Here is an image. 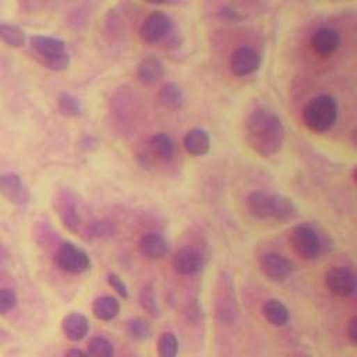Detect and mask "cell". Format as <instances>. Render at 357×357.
<instances>
[{
  "label": "cell",
  "mask_w": 357,
  "mask_h": 357,
  "mask_svg": "<svg viewBox=\"0 0 357 357\" xmlns=\"http://www.w3.org/2000/svg\"><path fill=\"white\" fill-rule=\"evenodd\" d=\"M285 134L282 120L269 109H255L244 122V140L247 145L264 158L273 157L282 150Z\"/></svg>",
  "instance_id": "cell-1"
},
{
  "label": "cell",
  "mask_w": 357,
  "mask_h": 357,
  "mask_svg": "<svg viewBox=\"0 0 357 357\" xmlns=\"http://www.w3.org/2000/svg\"><path fill=\"white\" fill-rule=\"evenodd\" d=\"M247 211L258 221L290 222L297 216L294 203L280 194L267 191H253L246 198Z\"/></svg>",
  "instance_id": "cell-2"
},
{
  "label": "cell",
  "mask_w": 357,
  "mask_h": 357,
  "mask_svg": "<svg viewBox=\"0 0 357 357\" xmlns=\"http://www.w3.org/2000/svg\"><path fill=\"white\" fill-rule=\"evenodd\" d=\"M339 106L331 95H318L312 98L303 109V122L314 133H325L333 127L338 120Z\"/></svg>",
  "instance_id": "cell-3"
},
{
  "label": "cell",
  "mask_w": 357,
  "mask_h": 357,
  "mask_svg": "<svg viewBox=\"0 0 357 357\" xmlns=\"http://www.w3.org/2000/svg\"><path fill=\"white\" fill-rule=\"evenodd\" d=\"M290 244L294 253L303 260H315L322 253L321 233L308 223H301L290 232Z\"/></svg>",
  "instance_id": "cell-4"
},
{
  "label": "cell",
  "mask_w": 357,
  "mask_h": 357,
  "mask_svg": "<svg viewBox=\"0 0 357 357\" xmlns=\"http://www.w3.org/2000/svg\"><path fill=\"white\" fill-rule=\"evenodd\" d=\"M215 311L218 319L223 324H232L239 315L235 286L228 272H221L216 282Z\"/></svg>",
  "instance_id": "cell-5"
},
{
  "label": "cell",
  "mask_w": 357,
  "mask_h": 357,
  "mask_svg": "<svg viewBox=\"0 0 357 357\" xmlns=\"http://www.w3.org/2000/svg\"><path fill=\"white\" fill-rule=\"evenodd\" d=\"M55 260L58 267L68 273L80 275L91 269V258L87 251L70 241L63 243L58 248Z\"/></svg>",
  "instance_id": "cell-6"
},
{
  "label": "cell",
  "mask_w": 357,
  "mask_h": 357,
  "mask_svg": "<svg viewBox=\"0 0 357 357\" xmlns=\"http://www.w3.org/2000/svg\"><path fill=\"white\" fill-rule=\"evenodd\" d=\"M176 157V144L173 138L165 133L154 134L145 148V155L143 157L144 165H152L154 162L169 164Z\"/></svg>",
  "instance_id": "cell-7"
},
{
  "label": "cell",
  "mask_w": 357,
  "mask_h": 357,
  "mask_svg": "<svg viewBox=\"0 0 357 357\" xmlns=\"http://www.w3.org/2000/svg\"><path fill=\"white\" fill-rule=\"evenodd\" d=\"M173 30L172 19L164 12L151 13L140 29V37L147 44H157L166 38Z\"/></svg>",
  "instance_id": "cell-8"
},
{
  "label": "cell",
  "mask_w": 357,
  "mask_h": 357,
  "mask_svg": "<svg viewBox=\"0 0 357 357\" xmlns=\"http://www.w3.org/2000/svg\"><path fill=\"white\" fill-rule=\"evenodd\" d=\"M172 265L180 275L193 276L203 271L205 265V255L196 247H182L173 254Z\"/></svg>",
  "instance_id": "cell-9"
},
{
  "label": "cell",
  "mask_w": 357,
  "mask_h": 357,
  "mask_svg": "<svg viewBox=\"0 0 357 357\" xmlns=\"http://www.w3.org/2000/svg\"><path fill=\"white\" fill-rule=\"evenodd\" d=\"M326 287L338 297H350L356 292V275L346 267H333L325 275Z\"/></svg>",
  "instance_id": "cell-10"
},
{
  "label": "cell",
  "mask_w": 357,
  "mask_h": 357,
  "mask_svg": "<svg viewBox=\"0 0 357 357\" xmlns=\"http://www.w3.org/2000/svg\"><path fill=\"white\" fill-rule=\"evenodd\" d=\"M261 66L260 54L250 47L237 48L229 61L230 72L236 77H246L255 73Z\"/></svg>",
  "instance_id": "cell-11"
},
{
  "label": "cell",
  "mask_w": 357,
  "mask_h": 357,
  "mask_svg": "<svg viewBox=\"0 0 357 357\" xmlns=\"http://www.w3.org/2000/svg\"><path fill=\"white\" fill-rule=\"evenodd\" d=\"M261 272L273 282H282L293 272V262L282 254L267 253L260 258Z\"/></svg>",
  "instance_id": "cell-12"
},
{
  "label": "cell",
  "mask_w": 357,
  "mask_h": 357,
  "mask_svg": "<svg viewBox=\"0 0 357 357\" xmlns=\"http://www.w3.org/2000/svg\"><path fill=\"white\" fill-rule=\"evenodd\" d=\"M58 211L59 216L66 226L73 233H80L83 228V219L80 214V208L77 204V198L72 193H62L58 200Z\"/></svg>",
  "instance_id": "cell-13"
},
{
  "label": "cell",
  "mask_w": 357,
  "mask_h": 357,
  "mask_svg": "<svg viewBox=\"0 0 357 357\" xmlns=\"http://www.w3.org/2000/svg\"><path fill=\"white\" fill-rule=\"evenodd\" d=\"M340 47V35L336 30L322 27L318 29L311 37V48L321 58H329Z\"/></svg>",
  "instance_id": "cell-14"
},
{
  "label": "cell",
  "mask_w": 357,
  "mask_h": 357,
  "mask_svg": "<svg viewBox=\"0 0 357 357\" xmlns=\"http://www.w3.org/2000/svg\"><path fill=\"white\" fill-rule=\"evenodd\" d=\"M138 250L143 257L157 261L166 257L169 251V243L161 233L147 232L140 237Z\"/></svg>",
  "instance_id": "cell-15"
},
{
  "label": "cell",
  "mask_w": 357,
  "mask_h": 357,
  "mask_svg": "<svg viewBox=\"0 0 357 357\" xmlns=\"http://www.w3.org/2000/svg\"><path fill=\"white\" fill-rule=\"evenodd\" d=\"M0 194L19 204L29 201V194L20 176L15 173L0 175Z\"/></svg>",
  "instance_id": "cell-16"
},
{
  "label": "cell",
  "mask_w": 357,
  "mask_h": 357,
  "mask_svg": "<svg viewBox=\"0 0 357 357\" xmlns=\"http://www.w3.org/2000/svg\"><path fill=\"white\" fill-rule=\"evenodd\" d=\"M30 45L38 59L56 56L66 52V44L65 41L54 37H45V35H34L30 38Z\"/></svg>",
  "instance_id": "cell-17"
},
{
  "label": "cell",
  "mask_w": 357,
  "mask_h": 357,
  "mask_svg": "<svg viewBox=\"0 0 357 357\" xmlns=\"http://www.w3.org/2000/svg\"><path fill=\"white\" fill-rule=\"evenodd\" d=\"M183 147L193 157H204L211 150V137L204 129H193L184 136Z\"/></svg>",
  "instance_id": "cell-18"
},
{
  "label": "cell",
  "mask_w": 357,
  "mask_h": 357,
  "mask_svg": "<svg viewBox=\"0 0 357 357\" xmlns=\"http://www.w3.org/2000/svg\"><path fill=\"white\" fill-rule=\"evenodd\" d=\"M62 329L69 340L80 342L88 335L90 322L86 315L80 312H72L63 318Z\"/></svg>",
  "instance_id": "cell-19"
},
{
  "label": "cell",
  "mask_w": 357,
  "mask_h": 357,
  "mask_svg": "<svg viewBox=\"0 0 357 357\" xmlns=\"http://www.w3.org/2000/svg\"><path fill=\"white\" fill-rule=\"evenodd\" d=\"M164 74H165L164 63L154 56H148L143 59L137 68L138 80L144 86H155L162 80Z\"/></svg>",
  "instance_id": "cell-20"
},
{
  "label": "cell",
  "mask_w": 357,
  "mask_h": 357,
  "mask_svg": "<svg viewBox=\"0 0 357 357\" xmlns=\"http://www.w3.org/2000/svg\"><path fill=\"white\" fill-rule=\"evenodd\" d=\"M262 314L273 326H285L290 318L289 308L278 299L267 300L262 306Z\"/></svg>",
  "instance_id": "cell-21"
},
{
  "label": "cell",
  "mask_w": 357,
  "mask_h": 357,
  "mask_svg": "<svg viewBox=\"0 0 357 357\" xmlns=\"http://www.w3.org/2000/svg\"><path fill=\"white\" fill-rule=\"evenodd\" d=\"M93 312L101 321H112L120 312V303L113 296L97 297L93 303Z\"/></svg>",
  "instance_id": "cell-22"
},
{
  "label": "cell",
  "mask_w": 357,
  "mask_h": 357,
  "mask_svg": "<svg viewBox=\"0 0 357 357\" xmlns=\"http://www.w3.org/2000/svg\"><path fill=\"white\" fill-rule=\"evenodd\" d=\"M158 101L165 108L177 111L184 105V94L176 83H166L158 93Z\"/></svg>",
  "instance_id": "cell-23"
},
{
  "label": "cell",
  "mask_w": 357,
  "mask_h": 357,
  "mask_svg": "<svg viewBox=\"0 0 357 357\" xmlns=\"http://www.w3.org/2000/svg\"><path fill=\"white\" fill-rule=\"evenodd\" d=\"M90 239H109L118 233V225L109 219H94L84 226Z\"/></svg>",
  "instance_id": "cell-24"
},
{
  "label": "cell",
  "mask_w": 357,
  "mask_h": 357,
  "mask_svg": "<svg viewBox=\"0 0 357 357\" xmlns=\"http://www.w3.org/2000/svg\"><path fill=\"white\" fill-rule=\"evenodd\" d=\"M138 301H140V306L143 307V310L148 315H151L154 318H158L161 315V308H159V304H158L155 286L151 282L145 283L141 287L140 294H138Z\"/></svg>",
  "instance_id": "cell-25"
},
{
  "label": "cell",
  "mask_w": 357,
  "mask_h": 357,
  "mask_svg": "<svg viewBox=\"0 0 357 357\" xmlns=\"http://www.w3.org/2000/svg\"><path fill=\"white\" fill-rule=\"evenodd\" d=\"M0 41L10 48H22L27 42L26 33L13 24L0 23Z\"/></svg>",
  "instance_id": "cell-26"
},
{
  "label": "cell",
  "mask_w": 357,
  "mask_h": 357,
  "mask_svg": "<svg viewBox=\"0 0 357 357\" xmlns=\"http://www.w3.org/2000/svg\"><path fill=\"white\" fill-rule=\"evenodd\" d=\"M126 329L127 333L130 335L132 339L143 342L151 338L152 335V326L148 321H145L144 318H132L126 322Z\"/></svg>",
  "instance_id": "cell-27"
},
{
  "label": "cell",
  "mask_w": 357,
  "mask_h": 357,
  "mask_svg": "<svg viewBox=\"0 0 357 357\" xmlns=\"http://www.w3.org/2000/svg\"><path fill=\"white\" fill-rule=\"evenodd\" d=\"M87 354L90 357H113L115 349L111 340L105 336H94L88 342Z\"/></svg>",
  "instance_id": "cell-28"
},
{
  "label": "cell",
  "mask_w": 357,
  "mask_h": 357,
  "mask_svg": "<svg viewBox=\"0 0 357 357\" xmlns=\"http://www.w3.org/2000/svg\"><path fill=\"white\" fill-rule=\"evenodd\" d=\"M59 111L69 118H79L83 113V105L80 102L79 98H76L74 95L69 94V93H63L59 97Z\"/></svg>",
  "instance_id": "cell-29"
},
{
  "label": "cell",
  "mask_w": 357,
  "mask_h": 357,
  "mask_svg": "<svg viewBox=\"0 0 357 357\" xmlns=\"http://www.w3.org/2000/svg\"><path fill=\"white\" fill-rule=\"evenodd\" d=\"M179 340L175 333L164 332L158 340V354L159 357H177Z\"/></svg>",
  "instance_id": "cell-30"
},
{
  "label": "cell",
  "mask_w": 357,
  "mask_h": 357,
  "mask_svg": "<svg viewBox=\"0 0 357 357\" xmlns=\"http://www.w3.org/2000/svg\"><path fill=\"white\" fill-rule=\"evenodd\" d=\"M47 69L52 70V72H65L70 68V56L69 54H61L56 56H51V58H44V59H38Z\"/></svg>",
  "instance_id": "cell-31"
},
{
  "label": "cell",
  "mask_w": 357,
  "mask_h": 357,
  "mask_svg": "<svg viewBox=\"0 0 357 357\" xmlns=\"http://www.w3.org/2000/svg\"><path fill=\"white\" fill-rule=\"evenodd\" d=\"M17 306V294L12 289H0V315L12 311Z\"/></svg>",
  "instance_id": "cell-32"
},
{
  "label": "cell",
  "mask_w": 357,
  "mask_h": 357,
  "mask_svg": "<svg viewBox=\"0 0 357 357\" xmlns=\"http://www.w3.org/2000/svg\"><path fill=\"white\" fill-rule=\"evenodd\" d=\"M108 283L120 297H123V299L129 297V287H127L126 282L118 273H115V272L109 273L108 275Z\"/></svg>",
  "instance_id": "cell-33"
},
{
  "label": "cell",
  "mask_w": 357,
  "mask_h": 357,
  "mask_svg": "<svg viewBox=\"0 0 357 357\" xmlns=\"http://www.w3.org/2000/svg\"><path fill=\"white\" fill-rule=\"evenodd\" d=\"M347 338L351 344H357V317L353 315L347 325Z\"/></svg>",
  "instance_id": "cell-34"
},
{
  "label": "cell",
  "mask_w": 357,
  "mask_h": 357,
  "mask_svg": "<svg viewBox=\"0 0 357 357\" xmlns=\"http://www.w3.org/2000/svg\"><path fill=\"white\" fill-rule=\"evenodd\" d=\"M65 357H90V356L87 354V351H84L81 349H70L66 351Z\"/></svg>",
  "instance_id": "cell-35"
},
{
  "label": "cell",
  "mask_w": 357,
  "mask_h": 357,
  "mask_svg": "<svg viewBox=\"0 0 357 357\" xmlns=\"http://www.w3.org/2000/svg\"><path fill=\"white\" fill-rule=\"evenodd\" d=\"M292 357H311V356H308V354H303V353H299V354H294V356H292Z\"/></svg>",
  "instance_id": "cell-36"
}]
</instances>
